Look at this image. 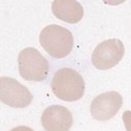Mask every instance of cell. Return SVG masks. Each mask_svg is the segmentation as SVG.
Returning a JSON list of instances; mask_svg holds the SVG:
<instances>
[{"label": "cell", "instance_id": "obj_1", "mask_svg": "<svg viewBox=\"0 0 131 131\" xmlns=\"http://www.w3.org/2000/svg\"><path fill=\"white\" fill-rule=\"evenodd\" d=\"M53 94L60 100L74 102L80 100L85 92V82L74 69L64 67L56 71L50 82Z\"/></svg>", "mask_w": 131, "mask_h": 131}, {"label": "cell", "instance_id": "obj_2", "mask_svg": "<svg viewBox=\"0 0 131 131\" xmlns=\"http://www.w3.org/2000/svg\"><path fill=\"white\" fill-rule=\"evenodd\" d=\"M40 44L52 58L62 59L71 52L73 36L71 31L57 24L47 25L40 32Z\"/></svg>", "mask_w": 131, "mask_h": 131}, {"label": "cell", "instance_id": "obj_3", "mask_svg": "<svg viewBox=\"0 0 131 131\" xmlns=\"http://www.w3.org/2000/svg\"><path fill=\"white\" fill-rule=\"evenodd\" d=\"M20 75L26 81H44L49 71V63L41 52L34 47H26L18 54Z\"/></svg>", "mask_w": 131, "mask_h": 131}, {"label": "cell", "instance_id": "obj_4", "mask_svg": "<svg viewBox=\"0 0 131 131\" xmlns=\"http://www.w3.org/2000/svg\"><path fill=\"white\" fill-rule=\"evenodd\" d=\"M124 53L125 46L121 40L108 39L96 45L91 54V62L97 69H110L118 64Z\"/></svg>", "mask_w": 131, "mask_h": 131}, {"label": "cell", "instance_id": "obj_5", "mask_svg": "<svg viewBox=\"0 0 131 131\" xmlns=\"http://www.w3.org/2000/svg\"><path fill=\"white\" fill-rule=\"evenodd\" d=\"M0 99L2 103L10 107L24 108L31 103L32 94L17 80L2 77L0 79Z\"/></svg>", "mask_w": 131, "mask_h": 131}, {"label": "cell", "instance_id": "obj_6", "mask_svg": "<svg viewBox=\"0 0 131 131\" xmlns=\"http://www.w3.org/2000/svg\"><path fill=\"white\" fill-rule=\"evenodd\" d=\"M123 105V97L116 91L103 92L91 102L90 112L94 119L108 121L112 118Z\"/></svg>", "mask_w": 131, "mask_h": 131}, {"label": "cell", "instance_id": "obj_7", "mask_svg": "<svg viewBox=\"0 0 131 131\" xmlns=\"http://www.w3.org/2000/svg\"><path fill=\"white\" fill-rule=\"evenodd\" d=\"M41 123L46 131H69L72 125V115L64 106L52 105L43 111Z\"/></svg>", "mask_w": 131, "mask_h": 131}, {"label": "cell", "instance_id": "obj_8", "mask_svg": "<svg viewBox=\"0 0 131 131\" xmlns=\"http://www.w3.org/2000/svg\"><path fill=\"white\" fill-rule=\"evenodd\" d=\"M51 10L58 19L67 23H78L83 18V6L77 0H53Z\"/></svg>", "mask_w": 131, "mask_h": 131}, {"label": "cell", "instance_id": "obj_9", "mask_svg": "<svg viewBox=\"0 0 131 131\" xmlns=\"http://www.w3.org/2000/svg\"><path fill=\"white\" fill-rule=\"evenodd\" d=\"M123 122L127 131H131V111L126 110L123 113Z\"/></svg>", "mask_w": 131, "mask_h": 131}, {"label": "cell", "instance_id": "obj_10", "mask_svg": "<svg viewBox=\"0 0 131 131\" xmlns=\"http://www.w3.org/2000/svg\"><path fill=\"white\" fill-rule=\"evenodd\" d=\"M102 1L109 5H118V4L124 3L126 0H102Z\"/></svg>", "mask_w": 131, "mask_h": 131}, {"label": "cell", "instance_id": "obj_11", "mask_svg": "<svg viewBox=\"0 0 131 131\" xmlns=\"http://www.w3.org/2000/svg\"><path fill=\"white\" fill-rule=\"evenodd\" d=\"M10 131H34V130L30 129V128H28V127H26V126H18V127H16V128L12 129Z\"/></svg>", "mask_w": 131, "mask_h": 131}]
</instances>
